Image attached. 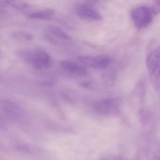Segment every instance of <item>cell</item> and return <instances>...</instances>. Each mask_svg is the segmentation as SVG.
<instances>
[{
  "instance_id": "3",
  "label": "cell",
  "mask_w": 160,
  "mask_h": 160,
  "mask_svg": "<svg viewBox=\"0 0 160 160\" xmlns=\"http://www.w3.org/2000/svg\"><path fill=\"white\" fill-rule=\"evenodd\" d=\"M131 18L136 27L140 29L148 26L152 19L151 12L146 7H138L133 10Z\"/></svg>"
},
{
  "instance_id": "1",
  "label": "cell",
  "mask_w": 160,
  "mask_h": 160,
  "mask_svg": "<svg viewBox=\"0 0 160 160\" xmlns=\"http://www.w3.org/2000/svg\"><path fill=\"white\" fill-rule=\"evenodd\" d=\"M21 55L24 59L36 70H45L51 65V58L47 52L42 49H36L33 51H23Z\"/></svg>"
},
{
  "instance_id": "4",
  "label": "cell",
  "mask_w": 160,
  "mask_h": 160,
  "mask_svg": "<svg viewBox=\"0 0 160 160\" xmlns=\"http://www.w3.org/2000/svg\"><path fill=\"white\" fill-rule=\"evenodd\" d=\"M93 109L99 115L102 116L115 115L118 112V104L115 99L107 98L95 103L93 105Z\"/></svg>"
},
{
  "instance_id": "7",
  "label": "cell",
  "mask_w": 160,
  "mask_h": 160,
  "mask_svg": "<svg viewBox=\"0 0 160 160\" xmlns=\"http://www.w3.org/2000/svg\"><path fill=\"white\" fill-rule=\"evenodd\" d=\"M61 67L67 73L75 77H82L87 74L86 68L77 63L68 61H63L60 63Z\"/></svg>"
},
{
  "instance_id": "8",
  "label": "cell",
  "mask_w": 160,
  "mask_h": 160,
  "mask_svg": "<svg viewBox=\"0 0 160 160\" xmlns=\"http://www.w3.org/2000/svg\"><path fill=\"white\" fill-rule=\"evenodd\" d=\"M1 107L4 113L12 118H18L21 116L20 108L12 102L4 101L2 102Z\"/></svg>"
},
{
  "instance_id": "12",
  "label": "cell",
  "mask_w": 160,
  "mask_h": 160,
  "mask_svg": "<svg viewBox=\"0 0 160 160\" xmlns=\"http://www.w3.org/2000/svg\"><path fill=\"white\" fill-rule=\"evenodd\" d=\"M7 2L17 9H24L29 7L28 4L22 0H7Z\"/></svg>"
},
{
  "instance_id": "10",
  "label": "cell",
  "mask_w": 160,
  "mask_h": 160,
  "mask_svg": "<svg viewBox=\"0 0 160 160\" xmlns=\"http://www.w3.org/2000/svg\"><path fill=\"white\" fill-rule=\"evenodd\" d=\"M47 30L48 33L52 34L56 38L65 41H69L71 39V37L66 32L57 26L50 25L48 27Z\"/></svg>"
},
{
  "instance_id": "5",
  "label": "cell",
  "mask_w": 160,
  "mask_h": 160,
  "mask_svg": "<svg viewBox=\"0 0 160 160\" xmlns=\"http://www.w3.org/2000/svg\"><path fill=\"white\" fill-rule=\"evenodd\" d=\"M78 60L84 65L96 69H105L111 62L110 58L105 55L81 56L78 57Z\"/></svg>"
},
{
  "instance_id": "2",
  "label": "cell",
  "mask_w": 160,
  "mask_h": 160,
  "mask_svg": "<svg viewBox=\"0 0 160 160\" xmlns=\"http://www.w3.org/2000/svg\"><path fill=\"white\" fill-rule=\"evenodd\" d=\"M147 66L152 85L157 90L160 76V46L149 54L147 59Z\"/></svg>"
},
{
  "instance_id": "14",
  "label": "cell",
  "mask_w": 160,
  "mask_h": 160,
  "mask_svg": "<svg viewBox=\"0 0 160 160\" xmlns=\"http://www.w3.org/2000/svg\"><path fill=\"white\" fill-rule=\"evenodd\" d=\"M157 90H159L160 92V76L159 78V80H158V85H157Z\"/></svg>"
},
{
  "instance_id": "9",
  "label": "cell",
  "mask_w": 160,
  "mask_h": 160,
  "mask_svg": "<svg viewBox=\"0 0 160 160\" xmlns=\"http://www.w3.org/2000/svg\"><path fill=\"white\" fill-rule=\"evenodd\" d=\"M55 11L52 9H44L32 13L30 17L33 19L50 20L55 16Z\"/></svg>"
},
{
  "instance_id": "6",
  "label": "cell",
  "mask_w": 160,
  "mask_h": 160,
  "mask_svg": "<svg viewBox=\"0 0 160 160\" xmlns=\"http://www.w3.org/2000/svg\"><path fill=\"white\" fill-rule=\"evenodd\" d=\"M77 15L82 19L90 21H100L103 18L97 11L85 5H79L76 9Z\"/></svg>"
},
{
  "instance_id": "11",
  "label": "cell",
  "mask_w": 160,
  "mask_h": 160,
  "mask_svg": "<svg viewBox=\"0 0 160 160\" xmlns=\"http://www.w3.org/2000/svg\"><path fill=\"white\" fill-rule=\"evenodd\" d=\"M12 36L16 40L21 42H31L33 40L32 34L31 32L25 31L14 32Z\"/></svg>"
},
{
  "instance_id": "13",
  "label": "cell",
  "mask_w": 160,
  "mask_h": 160,
  "mask_svg": "<svg viewBox=\"0 0 160 160\" xmlns=\"http://www.w3.org/2000/svg\"><path fill=\"white\" fill-rule=\"evenodd\" d=\"M152 12L155 15L160 13V0H154L152 4Z\"/></svg>"
}]
</instances>
